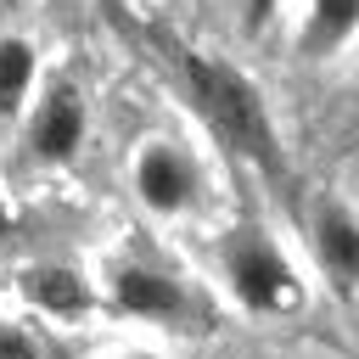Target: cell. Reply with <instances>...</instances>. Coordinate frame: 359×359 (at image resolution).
Here are the masks:
<instances>
[{"instance_id":"obj_2","label":"cell","mask_w":359,"mask_h":359,"mask_svg":"<svg viewBox=\"0 0 359 359\" xmlns=\"http://www.w3.org/2000/svg\"><path fill=\"white\" fill-rule=\"evenodd\" d=\"M224 280H230V292L241 297V309H252V314L286 309V303L297 297L292 264H286V252H280L264 230H236V236L224 241Z\"/></svg>"},{"instance_id":"obj_4","label":"cell","mask_w":359,"mask_h":359,"mask_svg":"<svg viewBox=\"0 0 359 359\" xmlns=\"http://www.w3.org/2000/svg\"><path fill=\"white\" fill-rule=\"evenodd\" d=\"M84 140V95L73 84H50L28 112V151L39 163H67Z\"/></svg>"},{"instance_id":"obj_1","label":"cell","mask_w":359,"mask_h":359,"mask_svg":"<svg viewBox=\"0 0 359 359\" xmlns=\"http://www.w3.org/2000/svg\"><path fill=\"white\" fill-rule=\"evenodd\" d=\"M185 79H191V95H196L202 118L213 123V135L230 140L264 174H275L280 146H275V129H269V112H264V95L252 90V79L230 62H213V56H185Z\"/></svg>"},{"instance_id":"obj_3","label":"cell","mask_w":359,"mask_h":359,"mask_svg":"<svg viewBox=\"0 0 359 359\" xmlns=\"http://www.w3.org/2000/svg\"><path fill=\"white\" fill-rule=\"evenodd\" d=\"M135 196H140L151 213H163V219L185 213V208L196 202V163H191L174 140L140 146V157H135Z\"/></svg>"},{"instance_id":"obj_10","label":"cell","mask_w":359,"mask_h":359,"mask_svg":"<svg viewBox=\"0 0 359 359\" xmlns=\"http://www.w3.org/2000/svg\"><path fill=\"white\" fill-rule=\"evenodd\" d=\"M0 359H39V348H34V337L22 325H6L0 320Z\"/></svg>"},{"instance_id":"obj_9","label":"cell","mask_w":359,"mask_h":359,"mask_svg":"<svg viewBox=\"0 0 359 359\" xmlns=\"http://www.w3.org/2000/svg\"><path fill=\"white\" fill-rule=\"evenodd\" d=\"M353 17H359V0H309V50L314 56L342 50L353 39Z\"/></svg>"},{"instance_id":"obj_6","label":"cell","mask_w":359,"mask_h":359,"mask_svg":"<svg viewBox=\"0 0 359 359\" xmlns=\"http://www.w3.org/2000/svg\"><path fill=\"white\" fill-rule=\"evenodd\" d=\"M314 247H320V264H325L331 286L348 297L353 275H359V230H353V213L342 202H320V213H314Z\"/></svg>"},{"instance_id":"obj_5","label":"cell","mask_w":359,"mask_h":359,"mask_svg":"<svg viewBox=\"0 0 359 359\" xmlns=\"http://www.w3.org/2000/svg\"><path fill=\"white\" fill-rule=\"evenodd\" d=\"M112 303H118L129 320H180V314H185V292H180V280L163 275V269H146V264L118 269V280H112Z\"/></svg>"},{"instance_id":"obj_7","label":"cell","mask_w":359,"mask_h":359,"mask_svg":"<svg viewBox=\"0 0 359 359\" xmlns=\"http://www.w3.org/2000/svg\"><path fill=\"white\" fill-rule=\"evenodd\" d=\"M22 297H28L39 314H50V320H79V314L95 303L90 286H84V275H73V269H62V264L28 269V275H22Z\"/></svg>"},{"instance_id":"obj_12","label":"cell","mask_w":359,"mask_h":359,"mask_svg":"<svg viewBox=\"0 0 359 359\" xmlns=\"http://www.w3.org/2000/svg\"><path fill=\"white\" fill-rule=\"evenodd\" d=\"M6 230H11V213H6V196H0V241H6Z\"/></svg>"},{"instance_id":"obj_8","label":"cell","mask_w":359,"mask_h":359,"mask_svg":"<svg viewBox=\"0 0 359 359\" xmlns=\"http://www.w3.org/2000/svg\"><path fill=\"white\" fill-rule=\"evenodd\" d=\"M28 90H34V45L17 39V34H6L0 39V118L22 112Z\"/></svg>"},{"instance_id":"obj_13","label":"cell","mask_w":359,"mask_h":359,"mask_svg":"<svg viewBox=\"0 0 359 359\" xmlns=\"http://www.w3.org/2000/svg\"><path fill=\"white\" fill-rule=\"evenodd\" d=\"M129 359H157V353H129Z\"/></svg>"},{"instance_id":"obj_11","label":"cell","mask_w":359,"mask_h":359,"mask_svg":"<svg viewBox=\"0 0 359 359\" xmlns=\"http://www.w3.org/2000/svg\"><path fill=\"white\" fill-rule=\"evenodd\" d=\"M275 6H280V0H247V28L258 34V28H264V22L275 17Z\"/></svg>"}]
</instances>
